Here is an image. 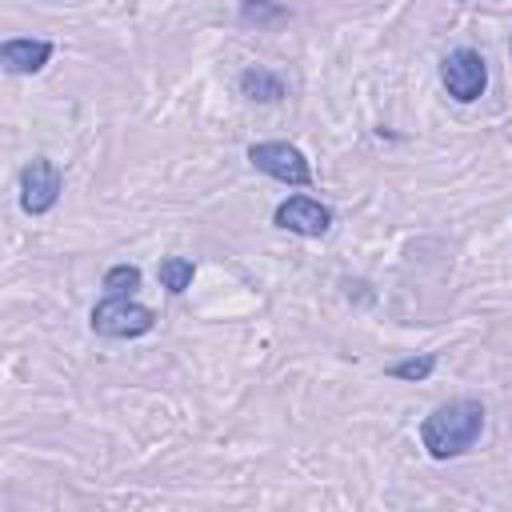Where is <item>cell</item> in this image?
Instances as JSON below:
<instances>
[{"label": "cell", "mask_w": 512, "mask_h": 512, "mask_svg": "<svg viewBox=\"0 0 512 512\" xmlns=\"http://www.w3.org/2000/svg\"><path fill=\"white\" fill-rule=\"evenodd\" d=\"M484 432V404L472 396H456L436 404L420 424V444L432 460H456L464 456Z\"/></svg>", "instance_id": "6da1fadb"}, {"label": "cell", "mask_w": 512, "mask_h": 512, "mask_svg": "<svg viewBox=\"0 0 512 512\" xmlns=\"http://www.w3.org/2000/svg\"><path fill=\"white\" fill-rule=\"evenodd\" d=\"M156 328V312L132 296H104L92 308V332L112 336V340H136Z\"/></svg>", "instance_id": "7a4b0ae2"}, {"label": "cell", "mask_w": 512, "mask_h": 512, "mask_svg": "<svg viewBox=\"0 0 512 512\" xmlns=\"http://www.w3.org/2000/svg\"><path fill=\"white\" fill-rule=\"evenodd\" d=\"M248 164L280 184H292V188H308L312 184V168H308V156L288 144V140H264V144H252L248 148Z\"/></svg>", "instance_id": "3957f363"}, {"label": "cell", "mask_w": 512, "mask_h": 512, "mask_svg": "<svg viewBox=\"0 0 512 512\" xmlns=\"http://www.w3.org/2000/svg\"><path fill=\"white\" fill-rule=\"evenodd\" d=\"M440 84H444L448 96L460 100V104L480 100L484 88H488V64H484V56L472 52V48H452V52L440 60Z\"/></svg>", "instance_id": "277c9868"}, {"label": "cell", "mask_w": 512, "mask_h": 512, "mask_svg": "<svg viewBox=\"0 0 512 512\" xmlns=\"http://www.w3.org/2000/svg\"><path fill=\"white\" fill-rule=\"evenodd\" d=\"M60 192H64V176L48 156H36L20 168V208L28 216H44L48 208H56Z\"/></svg>", "instance_id": "5b68a950"}, {"label": "cell", "mask_w": 512, "mask_h": 512, "mask_svg": "<svg viewBox=\"0 0 512 512\" xmlns=\"http://www.w3.org/2000/svg\"><path fill=\"white\" fill-rule=\"evenodd\" d=\"M272 224L284 232H296V236H324L332 228V208L312 196H288L276 204Z\"/></svg>", "instance_id": "8992f818"}, {"label": "cell", "mask_w": 512, "mask_h": 512, "mask_svg": "<svg viewBox=\"0 0 512 512\" xmlns=\"http://www.w3.org/2000/svg\"><path fill=\"white\" fill-rule=\"evenodd\" d=\"M48 60H52V44H48V40L16 36V40H4V44H0V64H4L12 76H28V72H40Z\"/></svg>", "instance_id": "52a82bcc"}, {"label": "cell", "mask_w": 512, "mask_h": 512, "mask_svg": "<svg viewBox=\"0 0 512 512\" xmlns=\"http://www.w3.org/2000/svg\"><path fill=\"white\" fill-rule=\"evenodd\" d=\"M240 96L252 104H276V100H284V80L264 72V68H244L240 72Z\"/></svg>", "instance_id": "ba28073f"}, {"label": "cell", "mask_w": 512, "mask_h": 512, "mask_svg": "<svg viewBox=\"0 0 512 512\" xmlns=\"http://www.w3.org/2000/svg\"><path fill=\"white\" fill-rule=\"evenodd\" d=\"M236 16H240V24H248L256 32H272V28H280V24L292 20V12L284 4H276V0H240V12Z\"/></svg>", "instance_id": "9c48e42d"}, {"label": "cell", "mask_w": 512, "mask_h": 512, "mask_svg": "<svg viewBox=\"0 0 512 512\" xmlns=\"http://www.w3.org/2000/svg\"><path fill=\"white\" fill-rule=\"evenodd\" d=\"M156 276H160V284H164L172 296H180V292L192 284L196 264H192L188 256H164V260H160V268H156Z\"/></svg>", "instance_id": "30bf717a"}, {"label": "cell", "mask_w": 512, "mask_h": 512, "mask_svg": "<svg viewBox=\"0 0 512 512\" xmlns=\"http://www.w3.org/2000/svg\"><path fill=\"white\" fill-rule=\"evenodd\" d=\"M140 288V268L136 264H116L104 272V292L108 296H132Z\"/></svg>", "instance_id": "8fae6325"}, {"label": "cell", "mask_w": 512, "mask_h": 512, "mask_svg": "<svg viewBox=\"0 0 512 512\" xmlns=\"http://www.w3.org/2000/svg\"><path fill=\"white\" fill-rule=\"evenodd\" d=\"M432 368H436V352H424V356H408V360L388 364V376H396V380H424V376H432Z\"/></svg>", "instance_id": "7c38bea8"}, {"label": "cell", "mask_w": 512, "mask_h": 512, "mask_svg": "<svg viewBox=\"0 0 512 512\" xmlns=\"http://www.w3.org/2000/svg\"><path fill=\"white\" fill-rule=\"evenodd\" d=\"M508 52H512V36H508Z\"/></svg>", "instance_id": "4fadbf2b"}, {"label": "cell", "mask_w": 512, "mask_h": 512, "mask_svg": "<svg viewBox=\"0 0 512 512\" xmlns=\"http://www.w3.org/2000/svg\"><path fill=\"white\" fill-rule=\"evenodd\" d=\"M460 4H472V0H460Z\"/></svg>", "instance_id": "5bb4252c"}]
</instances>
